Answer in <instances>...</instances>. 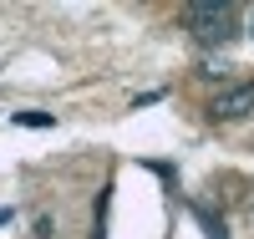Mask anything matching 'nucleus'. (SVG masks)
I'll list each match as a JSON object with an SVG mask.
<instances>
[{"mask_svg":"<svg viewBox=\"0 0 254 239\" xmlns=\"http://www.w3.org/2000/svg\"><path fill=\"white\" fill-rule=\"evenodd\" d=\"M183 26L198 46H229L239 36V10L229 0H198V5L183 10Z\"/></svg>","mask_w":254,"mask_h":239,"instance_id":"1","label":"nucleus"},{"mask_svg":"<svg viewBox=\"0 0 254 239\" xmlns=\"http://www.w3.org/2000/svg\"><path fill=\"white\" fill-rule=\"evenodd\" d=\"M198 77H229V61H203Z\"/></svg>","mask_w":254,"mask_h":239,"instance_id":"5","label":"nucleus"},{"mask_svg":"<svg viewBox=\"0 0 254 239\" xmlns=\"http://www.w3.org/2000/svg\"><path fill=\"white\" fill-rule=\"evenodd\" d=\"M193 219L203 224V234H208V239H229V229H224V219H219V214L208 209V204H193Z\"/></svg>","mask_w":254,"mask_h":239,"instance_id":"3","label":"nucleus"},{"mask_svg":"<svg viewBox=\"0 0 254 239\" xmlns=\"http://www.w3.org/2000/svg\"><path fill=\"white\" fill-rule=\"evenodd\" d=\"M15 122H20V127H56L51 112H15Z\"/></svg>","mask_w":254,"mask_h":239,"instance_id":"4","label":"nucleus"},{"mask_svg":"<svg viewBox=\"0 0 254 239\" xmlns=\"http://www.w3.org/2000/svg\"><path fill=\"white\" fill-rule=\"evenodd\" d=\"M249 36H254V10H249Z\"/></svg>","mask_w":254,"mask_h":239,"instance_id":"6","label":"nucleus"},{"mask_svg":"<svg viewBox=\"0 0 254 239\" xmlns=\"http://www.w3.org/2000/svg\"><path fill=\"white\" fill-rule=\"evenodd\" d=\"M254 112V81H234V86H224V92L208 102V117L214 122H239Z\"/></svg>","mask_w":254,"mask_h":239,"instance_id":"2","label":"nucleus"}]
</instances>
